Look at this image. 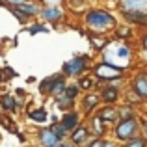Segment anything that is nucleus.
Wrapping results in <instances>:
<instances>
[{
    "mask_svg": "<svg viewBox=\"0 0 147 147\" xmlns=\"http://www.w3.org/2000/svg\"><path fill=\"white\" fill-rule=\"evenodd\" d=\"M102 61L127 71L134 61V50L127 41H121V43H119V41H115V43L110 41V45H108L102 52Z\"/></svg>",
    "mask_w": 147,
    "mask_h": 147,
    "instance_id": "obj_1",
    "label": "nucleus"
},
{
    "mask_svg": "<svg viewBox=\"0 0 147 147\" xmlns=\"http://www.w3.org/2000/svg\"><path fill=\"white\" fill-rule=\"evenodd\" d=\"M84 21H86L90 32L97 34V36H106L108 32H115V28H117V19L114 17V13L106 9H90Z\"/></svg>",
    "mask_w": 147,
    "mask_h": 147,
    "instance_id": "obj_2",
    "label": "nucleus"
},
{
    "mask_svg": "<svg viewBox=\"0 0 147 147\" xmlns=\"http://www.w3.org/2000/svg\"><path fill=\"white\" fill-rule=\"evenodd\" d=\"M136 136H142L140 130V117H132V119H119L114 125V138L115 142H125L132 140Z\"/></svg>",
    "mask_w": 147,
    "mask_h": 147,
    "instance_id": "obj_3",
    "label": "nucleus"
},
{
    "mask_svg": "<svg viewBox=\"0 0 147 147\" xmlns=\"http://www.w3.org/2000/svg\"><path fill=\"white\" fill-rule=\"evenodd\" d=\"M93 78L99 80V82L112 84V82H115V80L125 78V71L106 63V61H99V63L93 65Z\"/></svg>",
    "mask_w": 147,
    "mask_h": 147,
    "instance_id": "obj_4",
    "label": "nucleus"
},
{
    "mask_svg": "<svg viewBox=\"0 0 147 147\" xmlns=\"http://www.w3.org/2000/svg\"><path fill=\"white\" fill-rule=\"evenodd\" d=\"M129 91L132 95H136L140 100L147 102V69H140V71L134 73V76L130 78Z\"/></svg>",
    "mask_w": 147,
    "mask_h": 147,
    "instance_id": "obj_5",
    "label": "nucleus"
},
{
    "mask_svg": "<svg viewBox=\"0 0 147 147\" xmlns=\"http://www.w3.org/2000/svg\"><path fill=\"white\" fill-rule=\"evenodd\" d=\"M88 65H90V58L88 56H75L69 61H65L61 71L65 76H80L82 73L88 71Z\"/></svg>",
    "mask_w": 147,
    "mask_h": 147,
    "instance_id": "obj_6",
    "label": "nucleus"
},
{
    "mask_svg": "<svg viewBox=\"0 0 147 147\" xmlns=\"http://www.w3.org/2000/svg\"><path fill=\"white\" fill-rule=\"evenodd\" d=\"M65 78L61 75H54V76H50V78L47 80H43V82L39 84V90H41V93H54V95H58V93H63L65 91Z\"/></svg>",
    "mask_w": 147,
    "mask_h": 147,
    "instance_id": "obj_7",
    "label": "nucleus"
},
{
    "mask_svg": "<svg viewBox=\"0 0 147 147\" xmlns=\"http://www.w3.org/2000/svg\"><path fill=\"white\" fill-rule=\"evenodd\" d=\"M99 97H100V102L108 104V106H115V102L121 97V91H119V88L112 86V84H106V86L100 88Z\"/></svg>",
    "mask_w": 147,
    "mask_h": 147,
    "instance_id": "obj_8",
    "label": "nucleus"
},
{
    "mask_svg": "<svg viewBox=\"0 0 147 147\" xmlns=\"http://www.w3.org/2000/svg\"><path fill=\"white\" fill-rule=\"evenodd\" d=\"M121 15L130 26L147 28V11H123Z\"/></svg>",
    "mask_w": 147,
    "mask_h": 147,
    "instance_id": "obj_9",
    "label": "nucleus"
},
{
    "mask_svg": "<svg viewBox=\"0 0 147 147\" xmlns=\"http://www.w3.org/2000/svg\"><path fill=\"white\" fill-rule=\"evenodd\" d=\"M97 115L102 119L104 123H106V125H115V123L119 121L117 106H108V104H104V106L97 112Z\"/></svg>",
    "mask_w": 147,
    "mask_h": 147,
    "instance_id": "obj_10",
    "label": "nucleus"
},
{
    "mask_svg": "<svg viewBox=\"0 0 147 147\" xmlns=\"http://www.w3.org/2000/svg\"><path fill=\"white\" fill-rule=\"evenodd\" d=\"M119 9L123 11H147V0H119Z\"/></svg>",
    "mask_w": 147,
    "mask_h": 147,
    "instance_id": "obj_11",
    "label": "nucleus"
},
{
    "mask_svg": "<svg viewBox=\"0 0 147 147\" xmlns=\"http://www.w3.org/2000/svg\"><path fill=\"white\" fill-rule=\"evenodd\" d=\"M88 140H90V129L84 125H78L71 132V144L73 145H84Z\"/></svg>",
    "mask_w": 147,
    "mask_h": 147,
    "instance_id": "obj_12",
    "label": "nucleus"
},
{
    "mask_svg": "<svg viewBox=\"0 0 147 147\" xmlns=\"http://www.w3.org/2000/svg\"><path fill=\"white\" fill-rule=\"evenodd\" d=\"M108 130V125L99 117L97 114L91 115V127H90V134H93V138H102Z\"/></svg>",
    "mask_w": 147,
    "mask_h": 147,
    "instance_id": "obj_13",
    "label": "nucleus"
},
{
    "mask_svg": "<svg viewBox=\"0 0 147 147\" xmlns=\"http://www.w3.org/2000/svg\"><path fill=\"white\" fill-rule=\"evenodd\" d=\"M99 102H100V97L97 93H88L82 100V110L86 112V114H91L93 110L99 108Z\"/></svg>",
    "mask_w": 147,
    "mask_h": 147,
    "instance_id": "obj_14",
    "label": "nucleus"
},
{
    "mask_svg": "<svg viewBox=\"0 0 147 147\" xmlns=\"http://www.w3.org/2000/svg\"><path fill=\"white\" fill-rule=\"evenodd\" d=\"M61 125H63L65 130H75L76 127L80 125V117L76 112H67V114L61 117Z\"/></svg>",
    "mask_w": 147,
    "mask_h": 147,
    "instance_id": "obj_15",
    "label": "nucleus"
},
{
    "mask_svg": "<svg viewBox=\"0 0 147 147\" xmlns=\"http://www.w3.org/2000/svg\"><path fill=\"white\" fill-rule=\"evenodd\" d=\"M41 15H43V19L45 21H50V22H58V21H61L63 19V11L60 9V7H50V6H47L43 11H41Z\"/></svg>",
    "mask_w": 147,
    "mask_h": 147,
    "instance_id": "obj_16",
    "label": "nucleus"
},
{
    "mask_svg": "<svg viewBox=\"0 0 147 147\" xmlns=\"http://www.w3.org/2000/svg\"><path fill=\"white\" fill-rule=\"evenodd\" d=\"M37 138H39V144L43 145V147H50V145H56V144H61V142L58 140V138L54 136L52 132H50V129L39 130V134H37Z\"/></svg>",
    "mask_w": 147,
    "mask_h": 147,
    "instance_id": "obj_17",
    "label": "nucleus"
},
{
    "mask_svg": "<svg viewBox=\"0 0 147 147\" xmlns=\"http://www.w3.org/2000/svg\"><path fill=\"white\" fill-rule=\"evenodd\" d=\"M15 9L21 11V13H22V15H26V17L41 13V7L37 6V4H32V2H22V4H19V6H15Z\"/></svg>",
    "mask_w": 147,
    "mask_h": 147,
    "instance_id": "obj_18",
    "label": "nucleus"
},
{
    "mask_svg": "<svg viewBox=\"0 0 147 147\" xmlns=\"http://www.w3.org/2000/svg\"><path fill=\"white\" fill-rule=\"evenodd\" d=\"M117 114H119V119H132V117H138L136 115V108L129 102H123L121 106H117Z\"/></svg>",
    "mask_w": 147,
    "mask_h": 147,
    "instance_id": "obj_19",
    "label": "nucleus"
},
{
    "mask_svg": "<svg viewBox=\"0 0 147 147\" xmlns=\"http://www.w3.org/2000/svg\"><path fill=\"white\" fill-rule=\"evenodd\" d=\"M90 43L93 45L95 50H99V52H104V49L110 45V41L106 39V36H97V34H91V36H90Z\"/></svg>",
    "mask_w": 147,
    "mask_h": 147,
    "instance_id": "obj_20",
    "label": "nucleus"
},
{
    "mask_svg": "<svg viewBox=\"0 0 147 147\" xmlns=\"http://www.w3.org/2000/svg\"><path fill=\"white\" fill-rule=\"evenodd\" d=\"M97 86V80L93 78V75H88V76H82L78 80V88L80 90H93Z\"/></svg>",
    "mask_w": 147,
    "mask_h": 147,
    "instance_id": "obj_21",
    "label": "nucleus"
},
{
    "mask_svg": "<svg viewBox=\"0 0 147 147\" xmlns=\"http://www.w3.org/2000/svg\"><path fill=\"white\" fill-rule=\"evenodd\" d=\"M50 132H52L60 142L63 140L65 136H67V130H65V129H63V125H61V123H58V121H54L52 125H50Z\"/></svg>",
    "mask_w": 147,
    "mask_h": 147,
    "instance_id": "obj_22",
    "label": "nucleus"
},
{
    "mask_svg": "<svg viewBox=\"0 0 147 147\" xmlns=\"http://www.w3.org/2000/svg\"><path fill=\"white\" fill-rule=\"evenodd\" d=\"M0 106L6 108V110H9V112H15L17 110V100L11 97V95H4V97L0 99Z\"/></svg>",
    "mask_w": 147,
    "mask_h": 147,
    "instance_id": "obj_23",
    "label": "nucleus"
},
{
    "mask_svg": "<svg viewBox=\"0 0 147 147\" xmlns=\"http://www.w3.org/2000/svg\"><path fill=\"white\" fill-rule=\"evenodd\" d=\"M49 117L47 110H43V108H37V110H32L30 112V119L32 121H37V123H45Z\"/></svg>",
    "mask_w": 147,
    "mask_h": 147,
    "instance_id": "obj_24",
    "label": "nucleus"
},
{
    "mask_svg": "<svg viewBox=\"0 0 147 147\" xmlns=\"http://www.w3.org/2000/svg\"><path fill=\"white\" fill-rule=\"evenodd\" d=\"M123 147H147V140L144 136H136V138H132V140L125 142Z\"/></svg>",
    "mask_w": 147,
    "mask_h": 147,
    "instance_id": "obj_25",
    "label": "nucleus"
},
{
    "mask_svg": "<svg viewBox=\"0 0 147 147\" xmlns=\"http://www.w3.org/2000/svg\"><path fill=\"white\" fill-rule=\"evenodd\" d=\"M78 91H80L78 84H71V86H65L63 95H65V97H67L69 100H75V99H76V95H78Z\"/></svg>",
    "mask_w": 147,
    "mask_h": 147,
    "instance_id": "obj_26",
    "label": "nucleus"
},
{
    "mask_svg": "<svg viewBox=\"0 0 147 147\" xmlns=\"http://www.w3.org/2000/svg\"><path fill=\"white\" fill-rule=\"evenodd\" d=\"M115 36L121 37V39H127V37L132 36V28H129V26H117L115 28Z\"/></svg>",
    "mask_w": 147,
    "mask_h": 147,
    "instance_id": "obj_27",
    "label": "nucleus"
},
{
    "mask_svg": "<svg viewBox=\"0 0 147 147\" xmlns=\"http://www.w3.org/2000/svg\"><path fill=\"white\" fill-rule=\"evenodd\" d=\"M71 104H73V100H69L63 93H61V97H58V106L60 108H69Z\"/></svg>",
    "mask_w": 147,
    "mask_h": 147,
    "instance_id": "obj_28",
    "label": "nucleus"
},
{
    "mask_svg": "<svg viewBox=\"0 0 147 147\" xmlns=\"http://www.w3.org/2000/svg\"><path fill=\"white\" fill-rule=\"evenodd\" d=\"M28 32L34 36V34H37V32H49V28H47V26H43V24H34V26H30V28H28Z\"/></svg>",
    "mask_w": 147,
    "mask_h": 147,
    "instance_id": "obj_29",
    "label": "nucleus"
},
{
    "mask_svg": "<svg viewBox=\"0 0 147 147\" xmlns=\"http://www.w3.org/2000/svg\"><path fill=\"white\" fill-rule=\"evenodd\" d=\"M88 147H104V138H93L88 144Z\"/></svg>",
    "mask_w": 147,
    "mask_h": 147,
    "instance_id": "obj_30",
    "label": "nucleus"
},
{
    "mask_svg": "<svg viewBox=\"0 0 147 147\" xmlns=\"http://www.w3.org/2000/svg\"><path fill=\"white\" fill-rule=\"evenodd\" d=\"M140 49H144V50H147V30H144L142 32V36H140Z\"/></svg>",
    "mask_w": 147,
    "mask_h": 147,
    "instance_id": "obj_31",
    "label": "nucleus"
},
{
    "mask_svg": "<svg viewBox=\"0 0 147 147\" xmlns=\"http://www.w3.org/2000/svg\"><path fill=\"white\" fill-rule=\"evenodd\" d=\"M140 130H142V136L147 140V119H144V117L140 119Z\"/></svg>",
    "mask_w": 147,
    "mask_h": 147,
    "instance_id": "obj_32",
    "label": "nucleus"
},
{
    "mask_svg": "<svg viewBox=\"0 0 147 147\" xmlns=\"http://www.w3.org/2000/svg\"><path fill=\"white\" fill-rule=\"evenodd\" d=\"M6 2L15 7V6H19V4H22V2H28V0H6Z\"/></svg>",
    "mask_w": 147,
    "mask_h": 147,
    "instance_id": "obj_33",
    "label": "nucleus"
},
{
    "mask_svg": "<svg viewBox=\"0 0 147 147\" xmlns=\"http://www.w3.org/2000/svg\"><path fill=\"white\" fill-rule=\"evenodd\" d=\"M104 147H119L115 142H112V140H104Z\"/></svg>",
    "mask_w": 147,
    "mask_h": 147,
    "instance_id": "obj_34",
    "label": "nucleus"
},
{
    "mask_svg": "<svg viewBox=\"0 0 147 147\" xmlns=\"http://www.w3.org/2000/svg\"><path fill=\"white\" fill-rule=\"evenodd\" d=\"M47 2L50 4V7H54V4H56V2H60V0H47Z\"/></svg>",
    "mask_w": 147,
    "mask_h": 147,
    "instance_id": "obj_35",
    "label": "nucleus"
},
{
    "mask_svg": "<svg viewBox=\"0 0 147 147\" xmlns=\"http://www.w3.org/2000/svg\"><path fill=\"white\" fill-rule=\"evenodd\" d=\"M60 147H75L73 144H60Z\"/></svg>",
    "mask_w": 147,
    "mask_h": 147,
    "instance_id": "obj_36",
    "label": "nucleus"
},
{
    "mask_svg": "<svg viewBox=\"0 0 147 147\" xmlns=\"http://www.w3.org/2000/svg\"><path fill=\"white\" fill-rule=\"evenodd\" d=\"M50 147H60V144H56V145H50Z\"/></svg>",
    "mask_w": 147,
    "mask_h": 147,
    "instance_id": "obj_37",
    "label": "nucleus"
},
{
    "mask_svg": "<svg viewBox=\"0 0 147 147\" xmlns=\"http://www.w3.org/2000/svg\"><path fill=\"white\" fill-rule=\"evenodd\" d=\"M145 114H147V102H145Z\"/></svg>",
    "mask_w": 147,
    "mask_h": 147,
    "instance_id": "obj_38",
    "label": "nucleus"
},
{
    "mask_svg": "<svg viewBox=\"0 0 147 147\" xmlns=\"http://www.w3.org/2000/svg\"><path fill=\"white\" fill-rule=\"evenodd\" d=\"M0 80H2V76H0Z\"/></svg>",
    "mask_w": 147,
    "mask_h": 147,
    "instance_id": "obj_39",
    "label": "nucleus"
}]
</instances>
